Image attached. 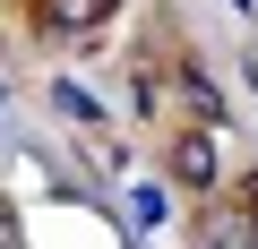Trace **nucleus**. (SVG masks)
I'll return each mask as SVG.
<instances>
[{
	"label": "nucleus",
	"instance_id": "nucleus-1",
	"mask_svg": "<svg viewBox=\"0 0 258 249\" xmlns=\"http://www.w3.org/2000/svg\"><path fill=\"white\" fill-rule=\"evenodd\" d=\"M172 181L181 189H215V138L207 129H181L172 138Z\"/></svg>",
	"mask_w": 258,
	"mask_h": 249
},
{
	"label": "nucleus",
	"instance_id": "nucleus-2",
	"mask_svg": "<svg viewBox=\"0 0 258 249\" xmlns=\"http://www.w3.org/2000/svg\"><path fill=\"white\" fill-rule=\"evenodd\" d=\"M35 9H43V26H52V35H86V26H103L112 0H35Z\"/></svg>",
	"mask_w": 258,
	"mask_h": 249
}]
</instances>
